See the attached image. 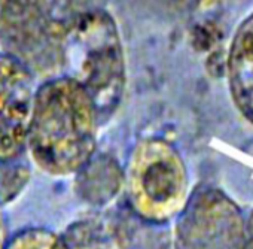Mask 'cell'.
<instances>
[{
    "label": "cell",
    "mask_w": 253,
    "mask_h": 249,
    "mask_svg": "<svg viewBox=\"0 0 253 249\" xmlns=\"http://www.w3.org/2000/svg\"><path fill=\"white\" fill-rule=\"evenodd\" d=\"M98 112L86 88L66 75L39 84L27 136L29 158L52 178L78 175L94 157Z\"/></svg>",
    "instance_id": "obj_1"
},
{
    "label": "cell",
    "mask_w": 253,
    "mask_h": 249,
    "mask_svg": "<svg viewBox=\"0 0 253 249\" xmlns=\"http://www.w3.org/2000/svg\"><path fill=\"white\" fill-rule=\"evenodd\" d=\"M58 23V75L70 76L86 88L100 124H104L119 107L126 85L118 26L106 9Z\"/></svg>",
    "instance_id": "obj_2"
},
{
    "label": "cell",
    "mask_w": 253,
    "mask_h": 249,
    "mask_svg": "<svg viewBox=\"0 0 253 249\" xmlns=\"http://www.w3.org/2000/svg\"><path fill=\"white\" fill-rule=\"evenodd\" d=\"M134 210L146 221L166 222L188 201V173L179 152L158 138L134 148L125 175Z\"/></svg>",
    "instance_id": "obj_3"
},
{
    "label": "cell",
    "mask_w": 253,
    "mask_h": 249,
    "mask_svg": "<svg viewBox=\"0 0 253 249\" xmlns=\"http://www.w3.org/2000/svg\"><path fill=\"white\" fill-rule=\"evenodd\" d=\"M0 44L38 76L58 75L60 23L49 0H0Z\"/></svg>",
    "instance_id": "obj_4"
},
{
    "label": "cell",
    "mask_w": 253,
    "mask_h": 249,
    "mask_svg": "<svg viewBox=\"0 0 253 249\" xmlns=\"http://www.w3.org/2000/svg\"><path fill=\"white\" fill-rule=\"evenodd\" d=\"M174 249H244L246 221L220 190L200 187L188 197L174 227Z\"/></svg>",
    "instance_id": "obj_5"
},
{
    "label": "cell",
    "mask_w": 253,
    "mask_h": 249,
    "mask_svg": "<svg viewBox=\"0 0 253 249\" xmlns=\"http://www.w3.org/2000/svg\"><path fill=\"white\" fill-rule=\"evenodd\" d=\"M36 72L21 58L0 51V164H11L27 149Z\"/></svg>",
    "instance_id": "obj_6"
},
{
    "label": "cell",
    "mask_w": 253,
    "mask_h": 249,
    "mask_svg": "<svg viewBox=\"0 0 253 249\" xmlns=\"http://www.w3.org/2000/svg\"><path fill=\"white\" fill-rule=\"evenodd\" d=\"M228 87L237 110L253 124V12L237 27L226 61Z\"/></svg>",
    "instance_id": "obj_7"
},
{
    "label": "cell",
    "mask_w": 253,
    "mask_h": 249,
    "mask_svg": "<svg viewBox=\"0 0 253 249\" xmlns=\"http://www.w3.org/2000/svg\"><path fill=\"white\" fill-rule=\"evenodd\" d=\"M78 194L89 204H106L116 197L122 187V175L118 164L109 157L91 158L78 173Z\"/></svg>",
    "instance_id": "obj_8"
},
{
    "label": "cell",
    "mask_w": 253,
    "mask_h": 249,
    "mask_svg": "<svg viewBox=\"0 0 253 249\" xmlns=\"http://www.w3.org/2000/svg\"><path fill=\"white\" fill-rule=\"evenodd\" d=\"M63 237L70 249H112V236L95 219L73 224Z\"/></svg>",
    "instance_id": "obj_9"
},
{
    "label": "cell",
    "mask_w": 253,
    "mask_h": 249,
    "mask_svg": "<svg viewBox=\"0 0 253 249\" xmlns=\"http://www.w3.org/2000/svg\"><path fill=\"white\" fill-rule=\"evenodd\" d=\"M6 249H70L64 237L42 227L24 228L11 237Z\"/></svg>",
    "instance_id": "obj_10"
},
{
    "label": "cell",
    "mask_w": 253,
    "mask_h": 249,
    "mask_svg": "<svg viewBox=\"0 0 253 249\" xmlns=\"http://www.w3.org/2000/svg\"><path fill=\"white\" fill-rule=\"evenodd\" d=\"M109 0H49L55 20L64 21L85 14L104 11Z\"/></svg>",
    "instance_id": "obj_11"
},
{
    "label": "cell",
    "mask_w": 253,
    "mask_h": 249,
    "mask_svg": "<svg viewBox=\"0 0 253 249\" xmlns=\"http://www.w3.org/2000/svg\"><path fill=\"white\" fill-rule=\"evenodd\" d=\"M9 240H11L9 227H8V221H6V215L3 209V201L0 200V249H6Z\"/></svg>",
    "instance_id": "obj_12"
},
{
    "label": "cell",
    "mask_w": 253,
    "mask_h": 249,
    "mask_svg": "<svg viewBox=\"0 0 253 249\" xmlns=\"http://www.w3.org/2000/svg\"><path fill=\"white\" fill-rule=\"evenodd\" d=\"M244 249H253V212L246 221V248Z\"/></svg>",
    "instance_id": "obj_13"
}]
</instances>
